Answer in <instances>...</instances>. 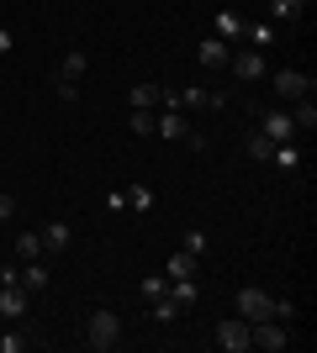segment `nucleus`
<instances>
[{
	"label": "nucleus",
	"mask_w": 317,
	"mask_h": 353,
	"mask_svg": "<svg viewBox=\"0 0 317 353\" xmlns=\"http://www.w3.org/2000/svg\"><path fill=\"white\" fill-rule=\"evenodd\" d=\"M233 301H238V316H243L249 327H254V322H270V316L280 322V295H265L259 285H243Z\"/></svg>",
	"instance_id": "f257e3e1"
},
{
	"label": "nucleus",
	"mask_w": 317,
	"mask_h": 353,
	"mask_svg": "<svg viewBox=\"0 0 317 353\" xmlns=\"http://www.w3.org/2000/svg\"><path fill=\"white\" fill-rule=\"evenodd\" d=\"M85 332H90L85 343H90L95 353H106V348H117V343H122V316H117V311H95Z\"/></svg>",
	"instance_id": "f03ea898"
},
{
	"label": "nucleus",
	"mask_w": 317,
	"mask_h": 353,
	"mask_svg": "<svg viewBox=\"0 0 317 353\" xmlns=\"http://www.w3.org/2000/svg\"><path fill=\"white\" fill-rule=\"evenodd\" d=\"M249 343L254 348H265V353H280V348H291V322H254L249 327Z\"/></svg>",
	"instance_id": "7ed1b4c3"
},
{
	"label": "nucleus",
	"mask_w": 317,
	"mask_h": 353,
	"mask_svg": "<svg viewBox=\"0 0 317 353\" xmlns=\"http://www.w3.org/2000/svg\"><path fill=\"white\" fill-rule=\"evenodd\" d=\"M270 90H275V95H280V101L291 105V101H307V95H312L317 85H312V79H307L302 69H280V74H275V79H270Z\"/></svg>",
	"instance_id": "20e7f679"
},
{
	"label": "nucleus",
	"mask_w": 317,
	"mask_h": 353,
	"mask_svg": "<svg viewBox=\"0 0 317 353\" xmlns=\"http://www.w3.org/2000/svg\"><path fill=\"white\" fill-rule=\"evenodd\" d=\"M217 348L249 353V348H254V343H249V322H243V316H222V322H217Z\"/></svg>",
	"instance_id": "39448f33"
},
{
	"label": "nucleus",
	"mask_w": 317,
	"mask_h": 353,
	"mask_svg": "<svg viewBox=\"0 0 317 353\" xmlns=\"http://www.w3.org/2000/svg\"><path fill=\"white\" fill-rule=\"evenodd\" d=\"M27 306H32V295L21 290L16 280L0 285V316H6V322H21V316H27Z\"/></svg>",
	"instance_id": "423d86ee"
},
{
	"label": "nucleus",
	"mask_w": 317,
	"mask_h": 353,
	"mask_svg": "<svg viewBox=\"0 0 317 353\" xmlns=\"http://www.w3.org/2000/svg\"><path fill=\"white\" fill-rule=\"evenodd\" d=\"M227 69L238 79H265V53L259 48H243V53H227Z\"/></svg>",
	"instance_id": "0eeeda50"
},
{
	"label": "nucleus",
	"mask_w": 317,
	"mask_h": 353,
	"mask_svg": "<svg viewBox=\"0 0 317 353\" xmlns=\"http://www.w3.org/2000/svg\"><path fill=\"white\" fill-rule=\"evenodd\" d=\"M180 105L185 111H217V105H227V90H180Z\"/></svg>",
	"instance_id": "6e6552de"
},
{
	"label": "nucleus",
	"mask_w": 317,
	"mask_h": 353,
	"mask_svg": "<svg viewBox=\"0 0 317 353\" xmlns=\"http://www.w3.org/2000/svg\"><path fill=\"white\" fill-rule=\"evenodd\" d=\"M37 237H43V253H64L69 243H75V227H69V221H48Z\"/></svg>",
	"instance_id": "1a4fd4ad"
},
{
	"label": "nucleus",
	"mask_w": 317,
	"mask_h": 353,
	"mask_svg": "<svg viewBox=\"0 0 317 353\" xmlns=\"http://www.w3.org/2000/svg\"><path fill=\"white\" fill-rule=\"evenodd\" d=\"M265 137H270V143H296L291 111H270V117H265Z\"/></svg>",
	"instance_id": "9d476101"
},
{
	"label": "nucleus",
	"mask_w": 317,
	"mask_h": 353,
	"mask_svg": "<svg viewBox=\"0 0 317 353\" xmlns=\"http://www.w3.org/2000/svg\"><path fill=\"white\" fill-rule=\"evenodd\" d=\"M196 63L201 69H227V43L222 37H206V43L196 48Z\"/></svg>",
	"instance_id": "9b49d317"
},
{
	"label": "nucleus",
	"mask_w": 317,
	"mask_h": 353,
	"mask_svg": "<svg viewBox=\"0 0 317 353\" xmlns=\"http://www.w3.org/2000/svg\"><path fill=\"white\" fill-rule=\"evenodd\" d=\"M85 69H90V59H85L79 48H69V53H64V63H59V79H64V85H79V79H85Z\"/></svg>",
	"instance_id": "f8f14e48"
},
{
	"label": "nucleus",
	"mask_w": 317,
	"mask_h": 353,
	"mask_svg": "<svg viewBox=\"0 0 317 353\" xmlns=\"http://www.w3.org/2000/svg\"><path fill=\"white\" fill-rule=\"evenodd\" d=\"M196 253H169V264H164V280H196Z\"/></svg>",
	"instance_id": "ddd939ff"
},
{
	"label": "nucleus",
	"mask_w": 317,
	"mask_h": 353,
	"mask_svg": "<svg viewBox=\"0 0 317 353\" xmlns=\"http://www.w3.org/2000/svg\"><path fill=\"white\" fill-rule=\"evenodd\" d=\"M16 285H21V290H27V295L48 290V269H43V259H32V264L21 269V274H16Z\"/></svg>",
	"instance_id": "4468645a"
},
{
	"label": "nucleus",
	"mask_w": 317,
	"mask_h": 353,
	"mask_svg": "<svg viewBox=\"0 0 317 353\" xmlns=\"http://www.w3.org/2000/svg\"><path fill=\"white\" fill-rule=\"evenodd\" d=\"M169 301H175V306H180V311H191V306H196V301H201V290H196V280H169Z\"/></svg>",
	"instance_id": "2eb2a0df"
},
{
	"label": "nucleus",
	"mask_w": 317,
	"mask_h": 353,
	"mask_svg": "<svg viewBox=\"0 0 317 353\" xmlns=\"http://www.w3.org/2000/svg\"><path fill=\"white\" fill-rule=\"evenodd\" d=\"M291 127H296V132H312V127H317V105H312V95H307V101H291Z\"/></svg>",
	"instance_id": "dca6fc26"
},
{
	"label": "nucleus",
	"mask_w": 317,
	"mask_h": 353,
	"mask_svg": "<svg viewBox=\"0 0 317 353\" xmlns=\"http://www.w3.org/2000/svg\"><path fill=\"white\" fill-rule=\"evenodd\" d=\"M153 132H159V137H185V132H191V121H185L180 111H164V117H153Z\"/></svg>",
	"instance_id": "f3484780"
},
{
	"label": "nucleus",
	"mask_w": 317,
	"mask_h": 353,
	"mask_svg": "<svg viewBox=\"0 0 317 353\" xmlns=\"http://www.w3.org/2000/svg\"><path fill=\"white\" fill-rule=\"evenodd\" d=\"M217 37H222V43H238L243 37V16L238 11H217Z\"/></svg>",
	"instance_id": "a211bd4d"
},
{
	"label": "nucleus",
	"mask_w": 317,
	"mask_h": 353,
	"mask_svg": "<svg viewBox=\"0 0 317 353\" xmlns=\"http://www.w3.org/2000/svg\"><path fill=\"white\" fill-rule=\"evenodd\" d=\"M164 95V85H133V111H153Z\"/></svg>",
	"instance_id": "6ab92c4d"
},
{
	"label": "nucleus",
	"mask_w": 317,
	"mask_h": 353,
	"mask_svg": "<svg viewBox=\"0 0 317 353\" xmlns=\"http://www.w3.org/2000/svg\"><path fill=\"white\" fill-rule=\"evenodd\" d=\"M16 259H21V264L43 259V237H37V232H21V237H16Z\"/></svg>",
	"instance_id": "aec40b11"
},
{
	"label": "nucleus",
	"mask_w": 317,
	"mask_h": 353,
	"mask_svg": "<svg viewBox=\"0 0 317 353\" xmlns=\"http://www.w3.org/2000/svg\"><path fill=\"white\" fill-rule=\"evenodd\" d=\"M243 37H249L254 48H270L275 43V27H270V21H243Z\"/></svg>",
	"instance_id": "412c9836"
},
{
	"label": "nucleus",
	"mask_w": 317,
	"mask_h": 353,
	"mask_svg": "<svg viewBox=\"0 0 317 353\" xmlns=\"http://www.w3.org/2000/svg\"><path fill=\"white\" fill-rule=\"evenodd\" d=\"M270 163H280V169H296V163H302V153H296V143H275Z\"/></svg>",
	"instance_id": "4be33fe9"
},
{
	"label": "nucleus",
	"mask_w": 317,
	"mask_h": 353,
	"mask_svg": "<svg viewBox=\"0 0 317 353\" xmlns=\"http://www.w3.org/2000/svg\"><path fill=\"white\" fill-rule=\"evenodd\" d=\"M270 11H275V21H296V16H302V0H270Z\"/></svg>",
	"instance_id": "5701e85b"
},
{
	"label": "nucleus",
	"mask_w": 317,
	"mask_h": 353,
	"mask_svg": "<svg viewBox=\"0 0 317 353\" xmlns=\"http://www.w3.org/2000/svg\"><path fill=\"white\" fill-rule=\"evenodd\" d=\"M270 153H275V143H270V137H265V132H254V137H249V159L270 163Z\"/></svg>",
	"instance_id": "b1692460"
},
{
	"label": "nucleus",
	"mask_w": 317,
	"mask_h": 353,
	"mask_svg": "<svg viewBox=\"0 0 317 353\" xmlns=\"http://www.w3.org/2000/svg\"><path fill=\"white\" fill-rule=\"evenodd\" d=\"M122 195H127V206H133V211H148L153 206V190H148V185H133V190H122Z\"/></svg>",
	"instance_id": "393cba45"
},
{
	"label": "nucleus",
	"mask_w": 317,
	"mask_h": 353,
	"mask_svg": "<svg viewBox=\"0 0 317 353\" xmlns=\"http://www.w3.org/2000/svg\"><path fill=\"white\" fill-rule=\"evenodd\" d=\"M164 290H169V280H164V274H148V280L137 285V295H143V301H159Z\"/></svg>",
	"instance_id": "a878e982"
},
{
	"label": "nucleus",
	"mask_w": 317,
	"mask_h": 353,
	"mask_svg": "<svg viewBox=\"0 0 317 353\" xmlns=\"http://www.w3.org/2000/svg\"><path fill=\"white\" fill-rule=\"evenodd\" d=\"M148 306H153V322H175V316H180V306H175L169 295H159V301H148Z\"/></svg>",
	"instance_id": "bb28decb"
},
{
	"label": "nucleus",
	"mask_w": 317,
	"mask_h": 353,
	"mask_svg": "<svg viewBox=\"0 0 317 353\" xmlns=\"http://www.w3.org/2000/svg\"><path fill=\"white\" fill-rule=\"evenodd\" d=\"M21 348H32V338H27V332H16V327H11V332L0 338V353H21Z\"/></svg>",
	"instance_id": "cd10ccee"
},
{
	"label": "nucleus",
	"mask_w": 317,
	"mask_h": 353,
	"mask_svg": "<svg viewBox=\"0 0 317 353\" xmlns=\"http://www.w3.org/2000/svg\"><path fill=\"white\" fill-rule=\"evenodd\" d=\"M185 253H196V259L206 253V232H201V227H191V232H185Z\"/></svg>",
	"instance_id": "c85d7f7f"
},
{
	"label": "nucleus",
	"mask_w": 317,
	"mask_h": 353,
	"mask_svg": "<svg viewBox=\"0 0 317 353\" xmlns=\"http://www.w3.org/2000/svg\"><path fill=\"white\" fill-rule=\"evenodd\" d=\"M133 132H137V137L153 132V111H133Z\"/></svg>",
	"instance_id": "c756f323"
},
{
	"label": "nucleus",
	"mask_w": 317,
	"mask_h": 353,
	"mask_svg": "<svg viewBox=\"0 0 317 353\" xmlns=\"http://www.w3.org/2000/svg\"><path fill=\"white\" fill-rule=\"evenodd\" d=\"M185 143H191V153H206V132H196V127L185 132Z\"/></svg>",
	"instance_id": "7c9ffc66"
},
{
	"label": "nucleus",
	"mask_w": 317,
	"mask_h": 353,
	"mask_svg": "<svg viewBox=\"0 0 317 353\" xmlns=\"http://www.w3.org/2000/svg\"><path fill=\"white\" fill-rule=\"evenodd\" d=\"M59 101H64V105H75V101H79V85H64V79H59Z\"/></svg>",
	"instance_id": "2f4dec72"
},
{
	"label": "nucleus",
	"mask_w": 317,
	"mask_h": 353,
	"mask_svg": "<svg viewBox=\"0 0 317 353\" xmlns=\"http://www.w3.org/2000/svg\"><path fill=\"white\" fill-rule=\"evenodd\" d=\"M11 211H16V195H11V190H0V221L11 216Z\"/></svg>",
	"instance_id": "473e14b6"
},
{
	"label": "nucleus",
	"mask_w": 317,
	"mask_h": 353,
	"mask_svg": "<svg viewBox=\"0 0 317 353\" xmlns=\"http://www.w3.org/2000/svg\"><path fill=\"white\" fill-rule=\"evenodd\" d=\"M0 53H11V32L0 27Z\"/></svg>",
	"instance_id": "72a5a7b5"
}]
</instances>
